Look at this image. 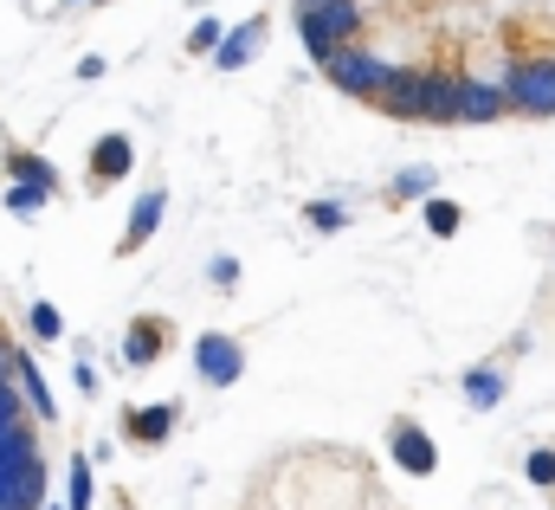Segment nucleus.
Here are the masks:
<instances>
[{
	"label": "nucleus",
	"mask_w": 555,
	"mask_h": 510,
	"mask_svg": "<svg viewBox=\"0 0 555 510\" xmlns=\"http://www.w3.org/2000/svg\"><path fill=\"white\" fill-rule=\"evenodd\" d=\"M375 104L388 117H408V124H459V78H446V72H395V85Z\"/></svg>",
	"instance_id": "f257e3e1"
},
{
	"label": "nucleus",
	"mask_w": 555,
	"mask_h": 510,
	"mask_svg": "<svg viewBox=\"0 0 555 510\" xmlns=\"http://www.w3.org/2000/svg\"><path fill=\"white\" fill-rule=\"evenodd\" d=\"M362 33V7L356 0H323V7H297V39L317 59H336L349 39Z\"/></svg>",
	"instance_id": "f03ea898"
},
{
	"label": "nucleus",
	"mask_w": 555,
	"mask_h": 510,
	"mask_svg": "<svg viewBox=\"0 0 555 510\" xmlns=\"http://www.w3.org/2000/svg\"><path fill=\"white\" fill-rule=\"evenodd\" d=\"M323 72H330V85L349 91V98H382V91L395 85V65L375 59V52H362V46H343L336 59H323Z\"/></svg>",
	"instance_id": "7ed1b4c3"
},
{
	"label": "nucleus",
	"mask_w": 555,
	"mask_h": 510,
	"mask_svg": "<svg viewBox=\"0 0 555 510\" xmlns=\"http://www.w3.org/2000/svg\"><path fill=\"white\" fill-rule=\"evenodd\" d=\"M504 98L524 117H555V59H524L504 72Z\"/></svg>",
	"instance_id": "20e7f679"
},
{
	"label": "nucleus",
	"mask_w": 555,
	"mask_h": 510,
	"mask_svg": "<svg viewBox=\"0 0 555 510\" xmlns=\"http://www.w3.org/2000/svg\"><path fill=\"white\" fill-rule=\"evenodd\" d=\"M194 375L207 387H233L246 375V349H240V336H227V330H207V336H194Z\"/></svg>",
	"instance_id": "39448f33"
},
{
	"label": "nucleus",
	"mask_w": 555,
	"mask_h": 510,
	"mask_svg": "<svg viewBox=\"0 0 555 510\" xmlns=\"http://www.w3.org/2000/svg\"><path fill=\"white\" fill-rule=\"evenodd\" d=\"M395 466L401 472H414V479H433L439 472V446H433V433L426 426H414V420H395Z\"/></svg>",
	"instance_id": "423d86ee"
},
{
	"label": "nucleus",
	"mask_w": 555,
	"mask_h": 510,
	"mask_svg": "<svg viewBox=\"0 0 555 510\" xmlns=\"http://www.w3.org/2000/svg\"><path fill=\"white\" fill-rule=\"evenodd\" d=\"M504 111H511L504 85H491V78H459V124H498Z\"/></svg>",
	"instance_id": "0eeeda50"
},
{
	"label": "nucleus",
	"mask_w": 555,
	"mask_h": 510,
	"mask_svg": "<svg viewBox=\"0 0 555 510\" xmlns=\"http://www.w3.org/2000/svg\"><path fill=\"white\" fill-rule=\"evenodd\" d=\"M130 168H137L130 136H98V149H91V188H111V181H124Z\"/></svg>",
	"instance_id": "6e6552de"
},
{
	"label": "nucleus",
	"mask_w": 555,
	"mask_h": 510,
	"mask_svg": "<svg viewBox=\"0 0 555 510\" xmlns=\"http://www.w3.org/2000/svg\"><path fill=\"white\" fill-rule=\"evenodd\" d=\"M259 46H266V20L253 13L246 26H233V33L220 39V52H214V65H220V72H240L246 59H259Z\"/></svg>",
	"instance_id": "1a4fd4ad"
},
{
	"label": "nucleus",
	"mask_w": 555,
	"mask_h": 510,
	"mask_svg": "<svg viewBox=\"0 0 555 510\" xmlns=\"http://www.w3.org/2000/svg\"><path fill=\"white\" fill-rule=\"evenodd\" d=\"M162 214H168V194H155V188H149L137 207H130V227H124V253H142V246H149V233L162 227Z\"/></svg>",
	"instance_id": "9d476101"
},
{
	"label": "nucleus",
	"mask_w": 555,
	"mask_h": 510,
	"mask_svg": "<svg viewBox=\"0 0 555 510\" xmlns=\"http://www.w3.org/2000/svg\"><path fill=\"white\" fill-rule=\"evenodd\" d=\"M13 375H20V394H26V407H33L39 420H59V407H52V387H46L39 362H33L26 349H13Z\"/></svg>",
	"instance_id": "9b49d317"
},
{
	"label": "nucleus",
	"mask_w": 555,
	"mask_h": 510,
	"mask_svg": "<svg viewBox=\"0 0 555 510\" xmlns=\"http://www.w3.org/2000/svg\"><path fill=\"white\" fill-rule=\"evenodd\" d=\"M162 343H168V330H162V323H149V317H137V323H130V336H124V362H130V369H149V362L162 356Z\"/></svg>",
	"instance_id": "f8f14e48"
},
{
	"label": "nucleus",
	"mask_w": 555,
	"mask_h": 510,
	"mask_svg": "<svg viewBox=\"0 0 555 510\" xmlns=\"http://www.w3.org/2000/svg\"><path fill=\"white\" fill-rule=\"evenodd\" d=\"M168 433H175V407H168V400H155V407H137V413H130V439H137V446H162Z\"/></svg>",
	"instance_id": "ddd939ff"
},
{
	"label": "nucleus",
	"mask_w": 555,
	"mask_h": 510,
	"mask_svg": "<svg viewBox=\"0 0 555 510\" xmlns=\"http://www.w3.org/2000/svg\"><path fill=\"white\" fill-rule=\"evenodd\" d=\"M65 510H91V452H78L65 472Z\"/></svg>",
	"instance_id": "4468645a"
},
{
	"label": "nucleus",
	"mask_w": 555,
	"mask_h": 510,
	"mask_svg": "<svg viewBox=\"0 0 555 510\" xmlns=\"http://www.w3.org/2000/svg\"><path fill=\"white\" fill-rule=\"evenodd\" d=\"M52 194H59V188H39V181H13V188H7V207H13L20 220H33V214H39Z\"/></svg>",
	"instance_id": "2eb2a0df"
},
{
	"label": "nucleus",
	"mask_w": 555,
	"mask_h": 510,
	"mask_svg": "<svg viewBox=\"0 0 555 510\" xmlns=\"http://www.w3.org/2000/svg\"><path fill=\"white\" fill-rule=\"evenodd\" d=\"M459 220H465V214H459V201L426 194V233H433V240H452V233H459Z\"/></svg>",
	"instance_id": "dca6fc26"
},
{
	"label": "nucleus",
	"mask_w": 555,
	"mask_h": 510,
	"mask_svg": "<svg viewBox=\"0 0 555 510\" xmlns=\"http://www.w3.org/2000/svg\"><path fill=\"white\" fill-rule=\"evenodd\" d=\"M465 400H472V407H498V400H504V375H498V369H472V375H465Z\"/></svg>",
	"instance_id": "f3484780"
},
{
	"label": "nucleus",
	"mask_w": 555,
	"mask_h": 510,
	"mask_svg": "<svg viewBox=\"0 0 555 510\" xmlns=\"http://www.w3.org/2000/svg\"><path fill=\"white\" fill-rule=\"evenodd\" d=\"M7 168H13V181H39V188H59V168L52 162H39V155H7Z\"/></svg>",
	"instance_id": "a211bd4d"
},
{
	"label": "nucleus",
	"mask_w": 555,
	"mask_h": 510,
	"mask_svg": "<svg viewBox=\"0 0 555 510\" xmlns=\"http://www.w3.org/2000/svg\"><path fill=\"white\" fill-rule=\"evenodd\" d=\"M524 479H530L537 492H555V452H550V446H537V452L524 459Z\"/></svg>",
	"instance_id": "6ab92c4d"
},
{
	"label": "nucleus",
	"mask_w": 555,
	"mask_h": 510,
	"mask_svg": "<svg viewBox=\"0 0 555 510\" xmlns=\"http://www.w3.org/2000/svg\"><path fill=\"white\" fill-rule=\"evenodd\" d=\"M20 413H33V407H26V394H20L13 382H0V433H13V426H26Z\"/></svg>",
	"instance_id": "aec40b11"
},
{
	"label": "nucleus",
	"mask_w": 555,
	"mask_h": 510,
	"mask_svg": "<svg viewBox=\"0 0 555 510\" xmlns=\"http://www.w3.org/2000/svg\"><path fill=\"white\" fill-rule=\"evenodd\" d=\"M220 39H227V33H220V20H201V26L188 33V52H220Z\"/></svg>",
	"instance_id": "412c9836"
},
{
	"label": "nucleus",
	"mask_w": 555,
	"mask_h": 510,
	"mask_svg": "<svg viewBox=\"0 0 555 510\" xmlns=\"http://www.w3.org/2000/svg\"><path fill=\"white\" fill-rule=\"evenodd\" d=\"M33 336H46V343H52V336H65V317H59L52 304H33Z\"/></svg>",
	"instance_id": "4be33fe9"
},
{
	"label": "nucleus",
	"mask_w": 555,
	"mask_h": 510,
	"mask_svg": "<svg viewBox=\"0 0 555 510\" xmlns=\"http://www.w3.org/2000/svg\"><path fill=\"white\" fill-rule=\"evenodd\" d=\"M310 227L336 233V227H349V214H343V207H330V201H310Z\"/></svg>",
	"instance_id": "5701e85b"
},
{
	"label": "nucleus",
	"mask_w": 555,
	"mask_h": 510,
	"mask_svg": "<svg viewBox=\"0 0 555 510\" xmlns=\"http://www.w3.org/2000/svg\"><path fill=\"white\" fill-rule=\"evenodd\" d=\"M395 194H433V168H408V175L395 181Z\"/></svg>",
	"instance_id": "b1692460"
},
{
	"label": "nucleus",
	"mask_w": 555,
	"mask_h": 510,
	"mask_svg": "<svg viewBox=\"0 0 555 510\" xmlns=\"http://www.w3.org/2000/svg\"><path fill=\"white\" fill-rule=\"evenodd\" d=\"M7 369H13V349H7V343H0V382H7Z\"/></svg>",
	"instance_id": "393cba45"
},
{
	"label": "nucleus",
	"mask_w": 555,
	"mask_h": 510,
	"mask_svg": "<svg viewBox=\"0 0 555 510\" xmlns=\"http://www.w3.org/2000/svg\"><path fill=\"white\" fill-rule=\"evenodd\" d=\"M297 7H323V0H297Z\"/></svg>",
	"instance_id": "a878e982"
},
{
	"label": "nucleus",
	"mask_w": 555,
	"mask_h": 510,
	"mask_svg": "<svg viewBox=\"0 0 555 510\" xmlns=\"http://www.w3.org/2000/svg\"><path fill=\"white\" fill-rule=\"evenodd\" d=\"M46 510H52V505H46Z\"/></svg>",
	"instance_id": "bb28decb"
}]
</instances>
